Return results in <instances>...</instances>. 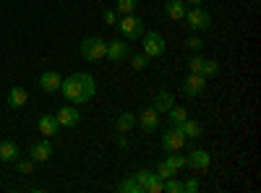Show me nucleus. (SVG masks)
<instances>
[{
    "instance_id": "35",
    "label": "nucleus",
    "mask_w": 261,
    "mask_h": 193,
    "mask_svg": "<svg viewBox=\"0 0 261 193\" xmlns=\"http://www.w3.org/2000/svg\"><path fill=\"white\" fill-rule=\"evenodd\" d=\"M201 185H199V178H191V180H186L183 183V193H196Z\"/></svg>"
},
{
    "instance_id": "11",
    "label": "nucleus",
    "mask_w": 261,
    "mask_h": 193,
    "mask_svg": "<svg viewBox=\"0 0 261 193\" xmlns=\"http://www.w3.org/2000/svg\"><path fill=\"white\" fill-rule=\"evenodd\" d=\"M60 84H63V76L58 71H45L39 76V87H42V92H47V94L60 92Z\"/></svg>"
},
{
    "instance_id": "26",
    "label": "nucleus",
    "mask_w": 261,
    "mask_h": 193,
    "mask_svg": "<svg viewBox=\"0 0 261 193\" xmlns=\"http://www.w3.org/2000/svg\"><path fill=\"white\" fill-rule=\"evenodd\" d=\"M118 190H120V193H141V188H139V183H136L134 175H130V178H123L120 185H118Z\"/></svg>"
},
{
    "instance_id": "10",
    "label": "nucleus",
    "mask_w": 261,
    "mask_h": 193,
    "mask_svg": "<svg viewBox=\"0 0 261 193\" xmlns=\"http://www.w3.org/2000/svg\"><path fill=\"white\" fill-rule=\"evenodd\" d=\"M130 55V47H128V39H113L110 45H107V55L105 58H110L113 63H120V60H125Z\"/></svg>"
},
{
    "instance_id": "30",
    "label": "nucleus",
    "mask_w": 261,
    "mask_h": 193,
    "mask_svg": "<svg viewBox=\"0 0 261 193\" xmlns=\"http://www.w3.org/2000/svg\"><path fill=\"white\" fill-rule=\"evenodd\" d=\"M16 167H18L21 175H29L32 170H34V162H32V157L29 159H16Z\"/></svg>"
},
{
    "instance_id": "29",
    "label": "nucleus",
    "mask_w": 261,
    "mask_h": 193,
    "mask_svg": "<svg viewBox=\"0 0 261 193\" xmlns=\"http://www.w3.org/2000/svg\"><path fill=\"white\" fill-rule=\"evenodd\" d=\"M201 66H204V55L196 52V55L188 60V71H191V73H201Z\"/></svg>"
},
{
    "instance_id": "36",
    "label": "nucleus",
    "mask_w": 261,
    "mask_h": 193,
    "mask_svg": "<svg viewBox=\"0 0 261 193\" xmlns=\"http://www.w3.org/2000/svg\"><path fill=\"white\" fill-rule=\"evenodd\" d=\"M115 144H118L120 149H125V146H128V139H125V133H118V139H115Z\"/></svg>"
},
{
    "instance_id": "27",
    "label": "nucleus",
    "mask_w": 261,
    "mask_h": 193,
    "mask_svg": "<svg viewBox=\"0 0 261 193\" xmlns=\"http://www.w3.org/2000/svg\"><path fill=\"white\" fill-rule=\"evenodd\" d=\"M165 162L172 167V173H180V170L186 167V157H183V154H175V152H170Z\"/></svg>"
},
{
    "instance_id": "5",
    "label": "nucleus",
    "mask_w": 261,
    "mask_h": 193,
    "mask_svg": "<svg viewBox=\"0 0 261 193\" xmlns=\"http://www.w3.org/2000/svg\"><path fill=\"white\" fill-rule=\"evenodd\" d=\"M165 37L160 32H144V55L151 60V58H162L165 55Z\"/></svg>"
},
{
    "instance_id": "1",
    "label": "nucleus",
    "mask_w": 261,
    "mask_h": 193,
    "mask_svg": "<svg viewBox=\"0 0 261 193\" xmlns=\"http://www.w3.org/2000/svg\"><path fill=\"white\" fill-rule=\"evenodd\" d=\"M97 92V81L89 76V73H71L68 78H63L60 84V94L73 102V104H84L89 102Z\"/></svg>"
},
{
    "instance_id": "17",
    "label": "nucleus",
    "mask_w": 261,
    "mask_h": 193,
    "mask_svg": "<svg viewBox=\"0 0 261 193\" xmlns=\"http://www.w3.org/2000/svg\"><path fill=\"white\" fill-rule=\"evenodd\" d=\"M178 128L183 131V136H186V139H201V136H204V128H201V123H199V120L186 118Z\"/></svg>"
},
{
    "instance_id": "34",
    "label": "nucleus",
    "mask_w": 261,
    "mask_h": 193,
    "mask_svg": "<svg viewBox=\"0 0 261 193\" xmlns=\"http://www.w3.org/2000/svg\"><path fill=\"white\" fill-rule=\"evenodd\" d=\"M146 193H165V185H162V178H160V175L146 185Z\"/></svg>"
},
{
    "instance_id": "8",
    "label": "nucleus",
    "mask_w": 261,
    "mask_h": 193,
    "mask_svg": "<svg viewBox=\"0 0 261 193\" xmlns=\"http://www.w3.org/2000/svg\"><path fill=\"white\" fill-rule=\"evenodd\" d=\"M209 164H212V154L204 152V149H193L186 157V167H191L193 173H204V170H209Z\"/></svg>"
},
{
    "instance_id": "32",
    "label": "nucleus",
    "mask_w": 261,
    "mask_h": 193,
    "mask_svg": "<svg viewBox=\"0 0 261 193\" xmlns=\"http://www.w3.org/2000/svg\"><path fill=\"white\" fill-rule=\"evenodd\" d=\"M186 45L193 50V52H199V50H204V37H188V42H186Z\"/></svg>"
},
{
    "instance_id": "15",
    "label": "nucleus",
    "mask_w": 261,
    "mask_h": 193,
    "mask_svg": "<svg viewBox=\"0 0 261 193\" xmlns=\"http://www.w3.org/2000/svg\"><path fill=\"white\" fill-rule=\"evenodd\" d=\"M186 11H188L186 0H167V3H165V13H167V18H172V21H183Z\"/></svg>"
},
{
    "instance_id": "25",
    "label": "nucleus",
    "mask_w": 261,
    "mask_h": 193,
    "mask_svg": "<svg viewBox=\"0 0 261 193\" xmlns=\"http://www.w3.org/2000/svg\"><path fill=\"white\" fill-rule=\"evenodd\" d=\"M128 60H130V66H134V71H144V68L149 66V58H146L144 52H130Z\"/></svg>"
},
{
    "instance_id": "6",
    "label": "nucleus",
    "mask_w": 261,
    "mask_h": 193,
    "mask_svg": "<svg viewBox=\"0 0 261 193\" xmlns=\"http://www.w3.org/2000/svg\"><path fill=\"white\" fill-rule=\"evenodd\" d=\"M186 136L178 125H170L167 131H162V149L165 152H180V149L186 146Z\"/></svg>"
},
{
    "instance_id": "7",
    "label": "nucleus",
    "mask_w": 261,
    "mask_h": 193,
    "mask_svg": "<svg viewBox=\"0 0 261 193\" xmlns=\"http://www.w3.org/2000/svg\"><path fill=\"white\" fill-rule=\"evenodd\" d=\"M206 92V78L201 73H188L186 81H183V94L188 99H196V97H201Z\"/></svg>"
},
{
    "instance_id": "21",
    "label": "nucleus",
    "mask_w": 261,
    "mask_h": 193,
    "mask_svg": "<svg viewBox=\"0 0 261 193\" xmlns=\"http://www.w3.org/2000/svg\"><path fill=\"white\" fill-rule=\"evenodd\" d=\"M136 178V183H139V188H141V193H146V185L157 178V173H151V170H139V173L134 175Z\"/></svg>"
},
{
    "instance_id": "19",
    "label": "nucleus",
    "mask_w": 261,
    "mask_h": 193,
    "mask_svg": "<svg viewBox=\"0 0 261 193\" xmlns=\"http://www.w3.org/2000/svg\"><path fill=\"white\" fill-rule=\"evenodd\" d=\"M27 99H29V92H27L24 87H13V89L8 92V107H13V110L24 107V104H27Z\"/></svg>"
},
{
    "instance_id": "14",
    "label": "nucleus",
    "mask_w": 261,
    "mask_h": 193,
    "mask_svg": "<svg viewBox=\"0 0 261 193\" xmlns=\"http://www.w3.org/2000/svg\"><path fill=\"white\" fill-rule=\"evenodd\" d=\"M37 125H39V133L45 136V139L58 136V128H60V123H58V118H55V115H39Z\"/></svg>"
},
{
    "instance_id": "16",
    "label": "nucleus",
    "mask_w": 261,
    "mask_h": 193,
    "mask_svg": "<svg viewBox=\"0 0 261 193\" xmlns=\"http://www.w3.org/2000/svg\"><path fill=\"white\" fill-rule=\"evenodd\" d=\"M21 154H18V144L11 141V139H3L0 141V162H16Z\"/></svg>"
},
{
    "instance_id": "18",
    "label": "nucleus",
    "mask_w": 261,
    "mask_h": 193,
    "mask_svg": "<svg viewBox=\"0 0 261 193\" xmlns=\"http://www.w3.org/2000/svg\"><path fill=\"white\" fill-rule=\"evenodd\" d=\"M134 125H136V113H130V110L120 113V115H118V120H115L118 133H130V131H134Z\"/></svg>"
},
{
    "instance_id": "3",
    "label": "nucleus",
    "mask_w": 261,
    "mask_h": 193,
    "mask_svg": "<svg viewBox=\"0 0 261 193\" xmlns=\"http://www.w3.org/2000/svg\"><path fill=\"white\" fill-rule=\"evenodd\" d=\"M115 26L120 29V37H123V39H141L144 32H146V29H144V21H141L139 16H134V13L120 16Z\"/></svg>"
},
{
    "instance_id": "33",
    "label": "nucleus",
    "mask_w": 261,
    "mask_h": 193,
    "mask_svg": "<svg viewBox=\"0 0 261 193\" xmlns=\"http://www.w3.org/2000/svg\"><path fill=\"white\" fill-rule=\"evenodd\" d=\"M157 175H160L162 180H167V178H172L175 173H172V167H170L167 162H160V164H157Z\"/></svg>"
},
{
    "instance_id": "20",
    "label": "nucleus",
    "mask_w": 261,
    "mask_h": 193,
    "mask_svg": "<svg viewBox=\"0 0 261 193\" xmlns=\"http://www.w3.org/2000/svg\"><path fill=\"white\" fill-rule=\"evenodd\" d=\"M172 104H175V97H172V92L162 89V92L157 94V99H154V104H151V107H154L157 113H167V110H170Z\"/></svg>"
},
{
    "instance_id": "31",
    "label": "nucleus",
    "mask_w": 261,
    "mask_h": 193,
    "mask_svg": "<svg viewBox=\"0 0 261 193\" xmlns=\"http://www.w3.org/2000/svg\"><path fill=\"white\" fill-rule=\"evenodd\" d=\"M102 18H105V24H107V26H115L120 16H118V11H115V8H107V11L102 13Z\"/></svg>"
},
{
    "instance_id": "24",
    "label": "nucleus",
    "mask_w": 261,
    "mask_h": 193,
    "mask_svg": "<svg viewBox=\"0 0 261 193\" xmlns=\"http://www.w3.org/2000/svg\"><path fill=\"white\" fill-rule=\"evenodd\" d=\"M217 73H220V63H217V60H209V58H204L201 76H204V78H214Z\"/></svg>"
},
{
    "instance_id": "22",
    "label": "nucleus",
    "mask_w": 261,
    "mask_h": 193,
    "mask_svg": "<svg viewBox=\"0 0 261 193\" xmlns=\"http://www.w3.org/2000/svg\"><path fill=\"white\" fill-rule=\"evenodd\" d=\"M167 115H170V120H172V125H180L186 118H188V110L186 107H178V104H172L170 110H167Z\"/></svg>"
},
{
    "instance_id": "4",
    "label": "nucleus",
    "mask_w": 261,
    "mask_h": 193,
    "mask_svg": "<svg viewBox=\"0 0 261 193\" xmlns=\"http://www.w3.org/2000/svg\"><path fill=\"white\" fill-rule=\"evenodd\" d=\"M183 18H186V24H188L191 32H206V29H212V16H209V11L204 6L188 8Z\"/></svg>"
},
{
    "instance_id": "12",
    "label": "nucleus",
    "mask_w": 261,
    "mask_h": 193,
    "mask_svg": "<svg viewBox=\"0 0 261 193\" xmlns=\"http://www.w3.org/2000/svg\"><path fill=\"white\" fill-rule=\"evenodd\" d=\"M55 118H58L60 128H76L81 123V113L76 110V107H60Z\"/></svg>"
},
{
    "instance_id": "13",
    "label": "nucleus",
    "mask_w": 261,
    "mask_h": 193,
    "mask_svg": "<svg viewBox=\"0 0 261 193\" xmlns=\"http://www.w3.org/2000/svg\"><path fill=\"white\" fill-rule=\"evenodd\" d=\"M50 154H53V144H50V141H37V144H32V149H29V157H32L34 164H37V162H47Z\"/></svg>"
},
{
    "instance_id": "28",
    "label": "nucleus",
    "mask_w": 261,
    "mask_h": 193,
    "mask_svg": "<svg viewBox=\"0 0 261 193\" xmlns=\"http://www.w3.org/2000/svg\"><path fill=\"white\" fill-rule=\"evenodd\" d=\"M162 185H165V193H183V183H180V180H175V178L162 180Z\"/></svg>"
},
{
    "instance_id": "37",
    "label": "nucleus",
    "mask_w": 261,
    "mask_h": 193,
    "mask_svg": "<svg viewBox=\"0 0 261 193\" xmlns=\"http://www.w3.org/2000/svg\"><path fill=\"white\" fill-rule=\"evenodd\" d=\"M186 3H188L191 8H199V6H204V0H186Z\"/></svg>"
},
{
    "instance_id": "23",
    "label": "nucleus",
    "mask_w": 261,
    "mask_h": 193,
    "mask_svg": "<svg viewBox=\"0 0 261 193\" xmlns=\"http://www.w3.org/2000/svg\"><path fill=\"white\" fill-rule=\"evenodd\" d=\"M139 6V0H115V11L118 16H128V13H134Z\"/></svg>"
},
{
    "instance_id": "2",
    "label": "nucleus",
    "mask_w": 261,
    "mask_h": 193,
    "mask_svg": "<svg viewBox=\"0 0 261 193\" xmlns=\"http://www.w3.org/2000/svg\"><path fill=\"white\" fill-rule=\"evenodd\" d=\"M81 58L86 60V63H97V60H102L105 55H107V42L99 37V34H92V37H86L84 42H81Z\"/></svg>"
},
{
    "instance_id": "9",
    "label": "nucleus",
    "mask_w": 261,
    "mask_h": 193,
    "mask_svg": "<svg viewBox=\"0 0 261 193\" xmlns=\"http://www.w3.org/2000/svg\"><path fill=\"white\" fill-rule=\"evenodd\" d=\"M136 123H141L146 133H154V131H160V113L154 107H144L141 115H136Z\"/></svg>"
}]
</instances>
